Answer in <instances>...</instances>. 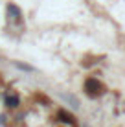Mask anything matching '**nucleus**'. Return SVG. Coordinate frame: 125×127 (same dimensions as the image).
Returning <instances> with one entry per match:
<instances>
[{
	"instance_id": "2",
	"label": "nucleus",
	"mask_w": 125,
	"mask_h": 127,
	"mask_svg": "<svg viewBox=\"0 0 125 127\" xmlns=\"http://www.w3.org/2000/svg\"><path fill=\"white\" fill-rule=\"evenodd\" d=\"M6 11H7V19H9L13 24H19V26L22 24V11H20L19 6H15V4H7Z\"/></svg>"
},
{
	"instance_id": "6",
	"label": "nucleus",
	"mask_w": 125,
	"mask_h": 127,
	"mask_svg": "<svg viewBox=\"0 0 125 127\" xmlns=\"http://www.w3.org/2000/svg\"><path fill=\"white\" fill-rule=\"evenodd\" d=\"M6 122V116H0V124H4Z\"/></svg>"
},
{
	"instance_id": "3",
	"label": "nucleus",
	"mask_w": 125,
	"mask_h": 127,
	"mask_svg": "<svg viewBox=\"0 0 125 127\" xmlns=\"http://www.w3.org/2000/svg\"><path fill=\"white\" fill-rule=\"evenodd\" d=\"M57 118H59V122H63V124H68V125L75 124V118L72 116L68 111H64V109H59V112H57Z\"/></svg>"
},
{
	"instance_id": "4",
	"label": "nucleus",
	"mask_w": 125,
	"mask_h": 127,
	"mask_svg": "<svg viewBox=\"0 0 125 127\" xmlns=\"http://www.w3.org/2000/svg\"><path fill=\"white\" fill-rule=\"evenodd\" d=\"M4 101H6V107H9V109H15V107H19L20 99H19V96H15V94H6Z\"/></svg>"
},
{
	"instance_id": "1",
	"label": "nucleus",
	"mask_w": 125,
	"mask_h": 127,
	"mask_svg": "<svg viewBox=\"0 0 125 127\" xmlns=\"http://www.w3.org/2000/svg\"><path fill=\"white\" fill-rule=\"evenodd\" d=\"M103 83L100 79H96V77H88L87 81H85V92H87V96H90V98H100V96L103 94Z\"/></svg>"
},
{
	"instance_id": "5",
	"label": "nucleus",
	"mask_w": 125,
	"mask_h": 127,
	"mask_svg": "<svg viewBox=\"0 0 125 127\" xmlns=\"http://www.w3.org/2000/svg\"><path fill=\"white\" fill-rule=\"evenodd\" d=\"M15 64H17V66H19V68H22V70H31L29 66H26V64H22V63H15Z\"/></svg>"
}]
</instances>
